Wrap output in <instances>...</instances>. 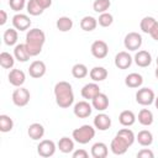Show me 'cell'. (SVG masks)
Listing matches in <instances>:
<instances>
[{
  "mask_svg": "<svg viewBox=\"0 0 158 158\" xmlns=\"http://www.w3.org/2000/svg\"><path fill=\"white\" fill-rule=\"evenodd\" d=\"M54 96L56 102L59 107L67 109L74 102V93L72 84L68 81H58L54 85Z\"/></svg>",
  "mask_w": 158,
  "mask_h": 158,
  "instance_id": "cell-1",
  "label": "cell"
},
{
  "mask_svg": "<svg viewBox=\"0 0 158 158\" xmlns=\"http://www.w3.org/2000/svg\"><path fill=\"white\" fill-rule=\"evenodd\" d=\"M46 42V35L40 28H31L26 33V47L31 57L38 56L42 52V47Z\"/></svg>",
  "mask_w": 158,
  "mask_h": 158,
  "instance_id": "cell-2",
  "label": "cell"
},
{
  "mask_svg": "<svg viewBox=\"0 0 158 158\" xmlns=\"http://www.w3.org/2000/svg\"><path fill=\"white\" fill-rule=\"evenodd\" d=\"M72 137L75 142L80 144H86L95 137V127H93L91 125H83L73 131Z\"/></svg>",
  "mask_w": 158,
  "mask_h": 158,
  "instance_id": "cell-3",
  "label": "cell"
},
{
  "mask_svg": "<svg viewBox=\"0 0 158 158\" xmlns=\"http://www.w3.org/2000/svg\"><path fill=\"white\" fill-rule=\"evenodd\" d=\"M154 99H156L154 91L149 88H141L136 93V101H137V104H139L142 106L152 105L154 102Z\"/></svg>",
  "mask_w": 158,
  "mask_h": 158,
  "instance_id": "cell-4",
  "label": "cell"
},
{
  "mask_svg": "<svg viewBox=\"0 0 158 158\" xmlns=\"http://www.w3.org/2000/svg\"><path fill=\"white\" fill-rule=\"evenodd\" d=\"M30 98H31L30 91L23 86H19L12 93V102L19 107L26 106L30 102Z\"/></svg>",
  "mask_w": 158,
  "mask_h": 158,
  "instance_id": "cell-5",
  "label": "cell"
},
{
  "mask_svg": "<svg viewBox=\"0 0 158 158\" xmlns=\"http://www.w3.org/2000/svg\"><path fill=\"white\" fill-rule=\"evenodd\" d=\"M142 43H143V40H142V36L138 32H130L125 36V40H123V46L128 51L139 49Z\"/></svg>",
  "mask_w": 158,
  "mask_h": 158,
  "instance_id": "cell-6",
  "label": "cell"
},
{
  "mask_svg": "<svg viewBox=\"0 0 158 158\" xmlns=\"http://www.w3.org/2000/svg\"><path fill=\"white\" fill-rule=\"evenodd\" d=\"M57 148L58 147L52 139H42L37 146V153L43 158H48L56 153Z\"/></svg>",
  "mask_w": 158,
  "mask_h": 158,
  "instance_id": "cell-7",
  "label": "cell"
},
{
  "mask_svg": "<svg viewBox=\"0 0 158 158\" xmlns=\"http://www.w3.org/2000/svg\"><path fill=\"white\" fill-rule=\"evenodd\" d=\"M90 52L91 54L98 58V59H102L107 56L109 53V46L105 41H101V40H96L91 43V47H90Z\"/></svg>",
  "mask_w": 158,
  "mask_h": 158,
  "instance_id": "cell-8",
  "label": "cell"
},
{
  "mask_svg": "<svg viewBox=\"0 0 158 158\" xmlns=\"http://www.w3.org/2000/svg\"><path fill=\"white\" fill-rule=\"evenodd\" d=\"M93 105H90L88 101L83 100V101H79L74 105V109H73V112L77 117L79 118H86L91 115V111H93Z\"/></svg>",
  "mask_w": 158,
  "mask_h": 158,
  "instance_id": "cell-9",
  "label": "cell"
},
{
  "mask_svg": "<svg viewBox=\"0 0 158 158\" xmlns=\"http://www.w3.org/2000/svg\"><path fill=\"white\" fill-rule=\"evenodd\" d=\"M12 26L17 31H26L31 26V20L27 15L20 12V14H16L12 17Z\"/></svg>",
  "mask_w": 158,
  "mask_h": 158,
  "instance_id": "cell-10",
  "label": "cell"
},
{
  "mask_svg": "<svg viewBox=\"0 0 158 158\" xmlns=\"http://www.w3.org/2000/svg\"><path fill=\"white\" fill-rule=\"evenodd\" d=\"M132 60L133 58L130 56L128 52L126 51H122V52H118L116 56H115V65L118 68V69H128L132 64Z\"/></svg>",
  "mask_w": 158,
  "mask_h": 158,
  "instance_id": "cell-11",
  "label": "cell"
},
{
  "mask_svg": "<svg viewBox=\"0 0 158 158\" xmlns=\"http://www.w3.org/2000/svg\"><path fill=\"white\" fill-rule=\"evenodd\" d=\"M128 147H130V146H128L122 138H120L118 136H115V137L112 138L111 143H110L111 152H112L114 154H116V156H122V154H125V153L127 152Z\"/></svg>",
  "mask_w": 158,
  "mask_h": 158,
  "instance_id": "cell-12",
  "label": "cell"
},
{
  "mask_svg": "<svg viewBox=\"0 0 158 158\" xmlns=\"http://www.w3.org/2000/svg\"><path fill=\"white\" fill-rule=\"evenodd\" d=\"M46 70H47V68H46L44 62H42V60H35V62H32L30 64L28 74L32 78H35V79H40V78H42L46 74Z\"/></svg>",
  "mask_w": 158,
  "mask_h": 158,
  "instance_id": "cell-13",
  "label": "cell"
},
{
  "mask_svg": "<svg viewBox=\"0 0 158 158\" xmlns=\"http://www.w3.org/2000/svg\"><path fill=\"white\" fill-rule=\"evenodd\" d=\"M94 127L99 131H106L111 127V118L109 115L100 112L94 117Z\"/></svg>",
  "mask_w": 158,
  "mask_h": 158,
  "instance_id": "cell-14",
  "label": "cell"
},
{
  "mask_svg": "<svg viewBox=\"0 0 158 158\" xmlns=\"http://www.w3.org/2000/svg\"><path fill=\"white\" fill-rule=\"evenodd\" d=\"M100 93V86L94 81V83H88L81 88V96L86 100H93L98 94Z\"/></svg>",
  "mask_w": 158,
  "mask_h": 158,
  "instance_id": "cell-15",
  "label": "cell"
},
{
  "mask_svg": "<svg viewBox=\"0 0 158 158\" xmlns=\"http://www.w3.org/2000/svg\"><path fill=\"white\" fill-rule=\"evenodd\" d=\"M26 80V75L21 69H12L9 73V83L16 88L22 86Z\"/></svg>",
  "mask_w": 158,
  "mask_h": 158,
  "instance_id": "cell-16",
  "label": "cell"
},
{
  "mask_svg": "<svg viewBox=\"0 0 158 158\" xmlns=\"http://www.w3.org/2000/svg\"><path fill=\"white\" fill-rule=\"evenodd\" d=\"M133 60H135V63H136L138 67L146 68V67H148V65L152 63V56H151V53H149L148 51L142 49V51H138V52L135 54Z\"/></svg>",
  "mask_w": 158,
  "mask_h": 158,
  "instance_id": "cell-17",
  "label": "cell"
},
{
  "mask_svg": "<svg viewBox=\"0 0 158 158\" xmlns=\"http://www.w3.org/2000/svg\"><path fill=\"white\" fill-rule=\"evenodd\" d=\"M91 105L95 110L98 111H105L109 107V98L106 94L104 93H99L93 100H91Z\"/></svg>",
  "mask_w": 158,
  "mask_h": 158,
  "instance_id": "cell-18",
  "label": "cell"
},
{
  "mask_svg": "<svg viewBox=\"0 0 158 158\" xmlns=\"http://www.w3.org/2000/svg\"><path fill=\"white\" fill-rule=\"evenodd\" d=\"M14 57L16 60L21 62V63H25L30 59V53L27 51V47L25 43H20V44H16L15 48H14Z\"/></svg>",
  "mask_w": 158,
  "mask_h": 158,
  "instance_id": "cell-19",
  "label": "cell"
},
{
  "mask_svg": "<svg viewBox=\"0 0 158 158\" xmlns=\"http://www.w3.org/2000/svg\"><path fill=\"white\" fill-rule=\"evenodd\" d=\"M27 133H28L30 138L33 139V141L41 139V138L44 136V127H43V125H41V123H38V122L31 123V125L28 126Z\"/></svg>",
  "mask_w": 158,
  "mask_h": 158,
  "instance_id": "cell-20",
  "label": "cell"
},
{
  "mask_svg": "<svg viewBox=\"0 0 158 158\" xmlns=\"http://www.w3.org/2000/svg\"><path fill=\"white\" fill-rule=\"evenodd\" d=\"M125 84H126V86L132 88V89L139 88L143 84V77L138 73H130L125 78Z\"/></svg>",
  "mask_w": 158,
  "mask_h": 158,
  "instance_id": "cell-21",
  "label": "cell"
},
{
  "mask_svg": "<svg viewBox=\"0 0 158 158\" xmlns=\"http://www.w3.org/2000/svg\"><path fill=\"white\" fill-rule=\"evenodd\" d=\"M109 148L104 142H96L91 146V156L94 158H106Z\"/></svg>",
  "mask_w": 158,
  "mask_h": 158,
  "instance_id": "cell-22",
  "label": "cell"
},
{
  "mask_svg": "<svg viewBox=\"0 0 158 158\" xmlns=\"http://www.w3.org/2000/svg\"><path fill=\"white\" fill-rule=\"evenodd\" d=\"M107 70L104 68V67H94L93 69H90L89 72V75H90V79L95 83H99V81H102L107 78Z\"/></svg>",
  "mask_w": 158,
  "mask_h": 158,
  "instance_id": "cell-23",
  "label": "cell"
},
{
  "mask_svg": "<svg viewBox=\"0 0 158 158\" xmlns=\"http://www.w3.org/2000/svg\"><path fill=\"white\" fill-rule=\"evenodd\" d=\"M118 121L122 126L125 127H130L136 122V115L131 111V110H123L120 115H118Z\"/></svg>",
  "mask_w": 158,
  "mask_h": 158,
  "instance_id": "cell-24",
  "label": "cell"
},
{
  "mask_svg": "<svg viewBox=\"0 0 158 158\" xmlns=\"http://www.w3.org/2000/svg\"><path fill=\"white\" fill-rule=\"evenodd\" d=\"M136 139H137V142H138L141 146L148 147V146H151V144L153 143V135H152V132L148 131V130H142V131H139V132L137 133Z\"/></svg>",
  "mask_w": 158,
  "mask_h": 158,
  "instance_id": "cell-25",
  "label": "cell"
},
{
  "mask_svg": "<svg viewBox=\"0 0 158 158\" xmlns=\"http://www.w3.org/2000/svg\"><path fill=\"white\" fill-rule=\"evenodd\" d=\"M98 26V19L93 17V16H84L80 20V28L85 32H90L94 31Z\"/></svg>",
  "mask_w": 158,
  "mask_h": 158,
  "instance_id": "cell-26",
  "label": "cell"
},
{
  "mask_svg": "<svg viewBox=\"0 0 158 158\" xmlns=\"http://www.w3.org/2000/svg\"><path fill=\"white\" fill-rule=\"evenodd\" d=\"M153 112L148 109H142L139 112H138V122L142 125V126H151L153 123Z\"/></svg>",
  "mask_w": 158,
  "mask_h": 158,
  "instance_id": "cell-27",
  "label": "cell"
},
{
  "mask_svg": "<svg viewBox=\"0 0 158 158\" xmlns=\"http://www.w3.org/2000/svg\"><path fill=\"white\" fill-rule=\"evenodd\" d=\"M57 147L59 148V151L62 153H70L74 151V141L69 137H62L59 141H58V144Z\"/></svg>",
  "mask_w": 158,
  "mask_h": 158,
  "instance_id": "cell-28",
  "label": "cell"
},
{
  "mask_svg": "<svg viewBox=\"0 0 158 158\" xmlns=\"http://www.w3.org/2000/svg\"><path fill=\"white\" fill-rule=\"evenodd\" d=\"M2 38H4V42H5L6 46H15L16 42H17V38H19L17 30L16 28H7V30H5V32L2 35Z\"/></svg>",
  "mask_w": 158,
  "mask_h": 158,
  "instance_id": "cell-29",
  "label": "cell"
},
{
  "mask_svg": "<svg viewBox=\"0 0 158 158\" xmlns=\"http://www.w3.org/2000/svg\"><path fill=\"white\" fill-rule=\"evenodd\" d=\"M56 26L57 28L60 31V32H68L72 30L73 27V20L68 16H60L57 22H56Z\"/></svg>",
  "mask_w": 158,
  "mask_h": 158,
  "instance_id": "cell-30",
  "label": "cell"
},
{
  "mask_svg": "<svg viewBox=\"0 0 158 158\" xmlns=\"http://www.w3.org/2000/svg\"><path fill=\"white\" fill-rule=\"evenodd\" d=\"M88 74H89V70H88L86 65L83 64V63H77V64H74L72 67V75L75 79H83Z\"/></svg>",
  "mask_w": 158,
  "mask_h": 158,
  "instance_id": "cell-31",
  "label": "cell"
},
{
  "mask_svg": "<svg viewBox=\"0 0 158 158\" xmlns=\"http://www.w3.org/2000/svg\"><path fill=\"white\" fill-rule=\"evenodd\" d=\"M156 23H157V20H156L154 17H152V16H146V17H143V19L141 20V23H139L141 31L149 35Z\"/></svg>",
  "mask_w": 158,
  "mask_h": 158,
  "instance_id": "cell-32",
  "label": "cell"
},
{
  "mask_svg": "<svg viewBox=\"0 0 158 158\" xmlns=\"http://www.w3.org/2000/svg\"><path fill=\"white\" fill-rule=\"evenodd\" d=\"M15 64V57L10 54L9 52H1L0 53V65L4 69H10Z\"/></svg>",
  "mask_w": 158,
  "mask_h": 158,
  "instance_id": "cell-33",
  "label": "cell"
},
{
  "mask_svg": "<svg viewBox=\"0 0 158 158\" xmlns=\"http://www.w3.org/2000/svg\"><path fill=\"white\" fill-rule=\"evenodd\" d=\"M26 10L27 12L31 15V16H38V15H42L44 9L36 1V0H28L27 5H26Z\"/></svg>",
  "mask_w": 158,
  "mask_h": 158,
  "instance_id": "cell-34",
  "label": "cell"
},
{
  "mask_svg": "<svg viewBox=\"0 0 158 158\" xmlns=\"http://www.w3.org/2000/svg\"><path fill=\"white\" fill-rule=\"evenodd\" d=\"M116 136H118L120 138H122L130 147L133 144V142H135V139H136L135 133H133L132 130H130V128H122V130H120V131L116 133Z\"/></svg>",
  "mask_w": 158,
  "mask_h": 158,
  "instance_id": "cell-35",
  "label": "cell"
},
{
  "mask_svg": "<svg viewBox=\"0 0 158 158\" xmlns=\"http://www.w3.org/2000/svg\"><path fill=\"white\" fill-rule=\"evenodd\" d=\"M14 127V121L7 115H0V131L1 132H10Z\"/></svg>",
  "mask_w": 158,
  "mask_h": 158,
  "instance_id": "cell-36",
  "label": "cell"
},
{
  "mask_svg": "<svg viewBox=\"0 0 158 158\" xmlns=\"http://www.w3.org/2000/svg\"><path fill=\"white\" fill-rule=\"evenodd\" d=\"M111 6V1L110 0H95L93 4V9L95 12L98 14H102L106 12Z\"/></svg>",
  "mask_w": 158,
  "mask_h": 158,
  "instance_id": "cell-37",
  "label": "cell"
},
{
  "mask_svg": "<svg viewBox=\"0 0 158 158\" xmlns=\"http://www.w3.org/2000/svg\"><path fill=\"white\" fill-rule=\"evenodd\" d=\"M114 22V16L110 14V12H102L99 15V19H98V23L101 26V27H109L111 26Z\"/></svg>",
  "mask_w": 158,
  "mask_h": 158,
  "instance_id": "cell-38",
  "label": "cell"
},
{
  "mask_svg": "<svg viewBox=\"0 0 158 158\" xmlns=\"http://www.w3.org/2000/svg\"><path fill=\"white\" fill-rule=\"evenodd\" d=\"M26 0H9V6L11 7V10L19 12L21 10H23V7L26 6Z\"/></svg>",
  "mask_w": 158,
  "mask_h": 158,
  "instance_id": "cell-39",
  "label": "cell"
},
{
  "mask_svg": "<svg viewBox=\"0 0 158 158\" xmlns=\"http://www.w3.org/2000/svg\"><path fill=\"white\" fill-rule=\"evenodd\" d=\"M153 157H154V153L148 148H143L137 153V158H153Z\"/></svg>",
  "mask_w": 158,
  "mask_h": 158,
  "instance_id": "cell-40",
  "label": "cell"
},
{
  "mask_svg": "<svg viewBox=\"0 0 158 158\" xmlns=\"http://www.w3.org/2000/svg\"><path fill=\"white\" fill-rule=\"evenodd\" d=\"M72 156H73V158H88L89 153H88L85 149L80 148V149H77V151H74Z\"/></svg>",
  "mask_w": 158,
  "mask_h": 158,
  "instance_id": "cell-41",
  "label": "cell"
},
{
  "mask_svg": "<svg viewBox=\"0 0 158 158\" xmlns=\"http://www.w3.org/2000/svg\"><path fill=\"white\" fill-rule=\"evenodd\" d=\"M151 37L154 40V41H158V21H157V23L154 25V27H153V30L151 31Z\"/></svg>",
  "mask_w": 158,
  "mask_h": 158,
  "instance_id": "cell-42",
  "label": "cell"
},
{
  "mask_svg": "<svg viewBox=\"0 0 158 158\" xmlns=\"http://www.w3.org/2000/svg\"><path fill=\"white\" fill-rule=\"evenodd\" d=\"M7 21V14L5 10H0V25H5Z\"/></svg>",
  "mask_w": 158,
  "mask_h": 158,
  "instance_id": "cell-43",
  "label": "cell"
},
{
  "mask_svg": "<svg viewBox=\"0 0 158 158\" xmlns=\"http://www.w3.org/2000/svg\"><path fill=\"white\" fill-rule=\"evenodd\" d=\"M36 1H37V2H38V4H40L44 10H46V9H48V7L52 5V0H36Z\"/></svg>",
  "mask_w": 158,
  "mask_h": 158,
  "instance_id": "cell-44",
  "label": "cell"
},
{
  "mask_svg": "<svg viewBox=\"0 0 158 158\" xmlns=\"http://www.w3.org/2000/svg\"><path fill=\"white\" fill-rule=\"evenodd\" d=\"M154 105H156V109L158 110V96L154 99Z\"/></svg>",
  "mask_w": 158,
  "mask_h": 158,
  "instance_id": "cell-45",
  "label": "cell"
},
{
  "mask_svg": "<svg viewBox=\"0 0 158 158\" xmlns=\"http://www.w3.org/2000/svg\"><path fill=\"white\" fill-rule=\"evenodd\" d=\"M154 75H156V78L158 79V65H157V68H156V70H154Z\"/></svg>",
  "mask_w": 158,
  "mask_h": 158,
  "instance_id": "cell-46",
  "label": "cell"
},
{
  "mask_svg": "<svg viewBox=\"0 0 158 158\" xmlns=\"http://www.w3.org/2000/svg\"><path fill=\"white\" fill-rule=\"evenodd\" d=\"M156 62H157V65H158V57H157V59H156Z\"/></svg>",
  "mask_w": 158,
  "mask_h": 158,
  "instance_id": "cell-47",
  "label": "cell"
}]
</instances>
